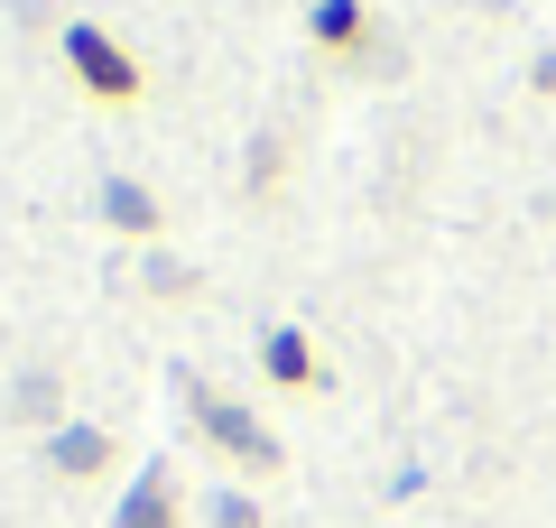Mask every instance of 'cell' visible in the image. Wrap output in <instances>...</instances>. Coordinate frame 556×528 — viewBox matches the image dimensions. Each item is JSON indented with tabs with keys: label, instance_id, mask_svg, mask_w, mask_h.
<instances>
[{
	"label": "cell",
	"instance_id": "1",
	"mask_svg": "<svg viewBox=\"0 0 556 528\" xmlns=\"http://www.w3.org/2000/svg\"><path fill=\"white\" fill-rule=\"evenodd\" d=\"M177 399H186V417H195V436H204V445H214L232 473H260V482H269V473L288 464V454H278V436L260 427L232 390H214L204 372H177Z\"/></svg>",
	"mask_w": 556,
	"mask_h": 528
},
{
	"label": "cell",
	"instance_id": "2",
	"mask_svg": "<svg viewBox=\"0 0 556 528\" xmlns=\"http://www.w3.org/2000/svg\"><path fill=\"white\" fill-rule=\"evenodd\" d=\"M56 47H65V65H75V84H84V93L102 102V112H121V102H139V93H149V75H139V65H130V47H121L112 28L75 20V28H65Z\"/></svg>",
	"mask_w": 556,
	"mask_h": 528
},
{
	"label": "cell",
	"instance_id": "3",
	"mask_svg": "<svg viewBox=\"0 0 556 528\" xmlns=\"http://www.w3.org/2000/svg\"><path fill=\"white\" fill-rule=\"evenodd\" d=\"M112 528H186V510H177V473L167 464H139V482L121 491V519Z\"/></svg>",
	"mask_w": 556,
	"mask_h": 528
},
{
	"label": "cell",
	"instance_id": "4",
	"mask_svg": "<svg viewBox=\"0 0 556 528\" xmlns=\"http://www.w3.org/2000/svg\"><path fill=\"white\" fill-rule=\"evenodd\" d=\"M371 38H380V20L362 10V0H316V47H325V56L371 65Z\"/></svg>",
	"mask_w": 556,
	"mask_h": 528
},
{
	"label": "cell",
	"instance_id": "5",
	"mask_svg": "<svg viewBox=\"0 0 556 528\" xmlns=\"http://www.w3.org/2000/svg\"><path fill=\"white\" fill-rule=\"evenodd\" d=\"M47 464H56L65 482H93V473H112V436L102 427H65L56 445H47Z\"/></svg>",
	"mask_w": 556,
	"mask_h": 528
},
{
	"label": "cell",
	"instance_id": "6",
	"mask_svg": "<svg viewBox=\"0 0 556 528\" xmlns=\"http://www.w3.org/2000/svg\"><path fill=\"white\" fill-rule=\"evenodd\" d=\"M269 380H278V390H316V380H325L316 343H306L298 325H278V334H269Z\"/></svg>",
	"mask_w": 556,
	"mask_h": 528
},
{
	"label": "cell",
	"instance_id": "7",
	"mask_svg": "<svg viewBox=\"0 0 556 528\" xmlns=\"http://www.w3.org/2000/svg\"><path fill=\"white\" fill-rule=\"evenodd\" d=\"M102 223H121V232H159V196L130 186V176H112V186H102Z\"/></svg>",
	"mask_w": 556,
	"mask_h": 528
},
{
	"label": "cell",
	"instance_id": "8",
	"mask_svg": "<svg viewBox=\"0 0 556 528\" xmlns=\"http://www.w3.org/2000/svg\"><path fill=\"white\" fill-rule=\"evenodd\" d=\"M214 528H260V501H241V491H223V501H214Z\"/></svg>",
	"mask_w": 556,
	"mask_h": 528
},
{
	"label": "cell",
	"instance_id": "9",
	"mask_svg": "<svg viewBox=\"0 0 556 528\" xmlns=\"http://www.w3.org/2000/svg\"><path fill=\"white\" fill-rule=\"evenodd\" d=\"M20 417H56V380H28V390H20Z\"/></svg>",
	"mask_w": 556,
	"mask_h": 528
},
{
	"label": "cell",
	"instance_id": "10",
	"mask_svg": "<svg viewBox=\"0 0 556 528\" xmlns=\"http://www.w3.org/2000/svg\"><path fill=\"white\" fill-rule=\"evenodd\" d=\"M529 84H538V93H556V56H538V65H529Z\"/></svg>",
	"mask_w": 556,
	"mask_h": 528
}]
</instances>
